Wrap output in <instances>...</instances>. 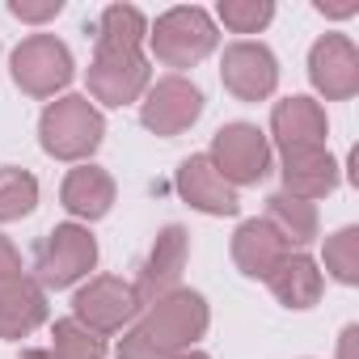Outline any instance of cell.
Instances as JSON below:
<instances>
[{
	"instance_id": "cell-6",
	"label": "cell",
	"mask_w": 359,
	"mask_h": 359,
	"mask_svg": "<svg viewBox=\"0 0 359 359\" xmlns=\"http://www.w3.org/2000/svg\"><path fill=\"white\" fill-rule=\"evenodd\" d=\"M208 161L233 191L237 187H254L271 169V144H266V135L254 123H229V127L216 131Z\"/></svg>"
},
{
	"instance_id": "cell-12",
	"label": "cell",
	"mask_w": 359,
	"mask_h": 359,
	"mask_svg": "<svg viewBox=\"0 0 359 359\" xmlns=\"http://www.w3.org/2000/svg\"><path fill=\"white\" fill-rule=\"evenodd\" d=\"M309 81L325 102H346L359 93V51L346 34H321L309 51Z\"/></svg>"
},
{
	"instance_id": "cell-4",
	"label": "cell",
	"mask_w": 359,
	"mask_h": 359,
	"mask_svg": "<svg viewBox=\"0 0 359 359\" xmlns=\"http://www.w3.org/2000/svg\"><path fill=\"white\" fill-rule=\"evenodd\" d=\"M97 266V241L85 224H55L34 245V283L39 287H72Z\"/></svg>"
},
{
	"instance_id": "cell-10",
	"label": "cell",
	"mask_w": 359,
	"mask_h": 359,
	"mask_svg": "<svg viewBox=\"0 0 359 359\" xmlns=\"http://www.w3.org/2000/svg\"><path fill=\"white\" fill-rule=\"evenodd\" d=\"M220 81H224V89H229L237 102H262V97H271L275 85H279V60H275L271 47L241 39V43L224 47Z\"/></svg>"
},
{
	"instance_id": "cell-14",
	"label": "cell",
	"mask_w": 359,
	"mask_h": 359,
	"mask_svg": "<svg viewBox=\"0 0 359 359\" xmlns=\"http://www.w3.org/2000/svg\"><path fill=\"white\" fill-rule=\"evenodd\" d=\"M283 195H296L304 203L325 199L338 191V161L330 156V148H292L283 152Z\"/></svg>"
},
{
	"instance_id": "cell-30",
	"label": "cell",
	"mask_w": 359,
	"mask_h": 359,
	"mask_svg": "<svg viewBox=\"0 0 359 359\" xmlns=\"http://www.w3.org/2000/svg\"><path fill=\"white\" fill-rule=\"evenodd\" d=\"M169 359H212V355H203V351H177V355H169Z\"/></svg>"
},
{
	"instance_id": "cell-11",
	"label": "cell",
	"mask_w": 359,
	"mask_h": 359,
	"mask_svg": "<svg viewBox=\"0 0 359 359\" xmlns=\"http://www.w3.org/2000/svg\"><path fill=\"white\" fill-rule=\"evenodd\" d=\"M187 258H191V233L182 224H165L148 250V258L140 262V275H135V296L144 304L169 296L177 283H182V271H187Z\"/></svg>"
},
{
	"instance_id": "cell-19",
	"label": "cell",
	"mask_w": 359,
	"mask_h": 359,
	"mask_svg": "<svg viewBox=\"0 0 359 359\" xmlns=\"http://www.w3.org/2000/svg\"><path fill=\"white\" fill-rule=\"evenodd\" d=\"M266 287H271V296H275L283 309H313V304L321 300L325 279H321V271H317V262H313L309 254H287V258L271 271Z\"/></svg>"
},
{
	"instance_id": "cell-17",
	"label": "cell",
	"mask_w": 359,
	"mask_h": 359,
	"mask_svg": "<svg viewBox=\"0 0 359 359\" xmlns=\"http://www.w3.org/2000/svg\"><path fill=\"white\" fill-rule=\"evenodd\" d=\"M292 250L275 237V229L266 220H245L237 233H233V262L245 279H271V271L287 258Z\"/></svg>"
},
{
	"instance_id": "cell-22",
	"label": "cell",
	"mask_w": 359,
	"mask_h": 359,
	"mask_svg": "<svg viewBox=\"0 0 359 359\" xmlns=\"http://www.w3.org/2000/svg\"><path fill=\"white\" fill-rule=\"evenodd\" d=\"M51 355L55 359H106V338L76 317H60L51 325Z\"/></svg>"
},
{
	"instance_id": "cell-8",
	"label": "cell",
	"mask_w": 359,
	"mask_h": 359,
	"mask_svg": "<svg viewBox=\"0 0 359 359\" xmlns=\"http://www.w3.org/2000/svg\"><path fill=\"white\" fill-rule=\"evenodd\" d=\"M144 309V300L135 296V283L118 279V275H93L76 296H72V317L85 321L89 330H97L102 338L123 330L127 321H135V313Z\"/></svg>"
},
{
	"instance_id": "cell-5",
	"label": "cell",
	"mask_w": 359,
	"mask_h": 359,
	"mask_svg": "<svg viewBox=\"0 0 359 359\" xmlns=\"http://www.w3.org/2000/svg\"><path fill=\"white\" fill-rule=\"evenodd\" d=\"M72 51L55 34H30L13 51V85L26 97H55L72 81Z\"/></svg>"
},
{
	"instance_id": "cell-27",
	"label": "cell",
	"mask_w": 359,
	"mask_h": 359,
	"mask_svg": "<svg viewBox=\"0 0 359 359\" xmlns=\"http://www.w3.org/2000/svg\"><path fill=\"white\" fill-rule=\"evenodd\" d=\"M13 275H22V254L9 237H0V279H13Z\"/></svg>"
},
{
	"instance_id": "cell-13",
	"label": "cell",
	"mask_w": 359,
	"mask_h": 359,
	"mask_svg": "<svg viewBox=\"0 0 359 359\" xmlns=\"http://www.w3.org/2000/svg\"><path fill=\"white\" fill-rule=\"evenodd\" d=\"M177 195H182L195 212H203V216H237L241 212L237 191L212 169L208 156H187L182 165H177Z\"/></svg>"
},
{
	"instance_id": "cell-23",
	"label": "cell",
	"mask_w": 359,
	"mask_h": 359,
	"mask_svg": "<svg viewBox=\"0 0 359 359\" xmlns=\"http://www.w3.org/2000/svg\"><path fill=\"white\" fill-rule=\"evenodd\" d=\"M34 208H39V177L18 165H0V224L22 220Z\"/></svg>"
},
{
	"instance_id": "cell-1",
	"label": "cell",
	"mask_w": 359,
	"mask_h": 359,
	"mask_svg": "<svg viewBox=\"0 0 359 359\" xmlns=\"http://www.w3.org/2000/svg\"><path fill=\"white\" fill-rule=\"evenodd\" d=\"M212 309L199 292L173 287L169 296L152 300L144 321L131 325L118 342V359H169L177 351H191L208 334Z\"/></svg>"
},
{
	"instance_id": "cell-25",
	"label": "cell",
	"mask_w": 359,
	"mask_h": 359,
	"mask_svg": "<svg viewBox=\"0 0 359 359\" xmlns=\"http://www.w3.org/2000/svg\"><path fill=\"white\" fill-rule=\"evenodd\" d=\"M271 18H275L271 0H220V22L233 34H258L271 26Z\"/></svg>"
},
{
	"instance_id": "cell-15",
	"label": "cell",
	"mask_w": 359,
	"mask_h": 359,
	"mask_svg": "<svg viewBox=\"0 0 359 359\" xmlns=\"http://www.w3.org/2000/svg\"><path fill=\"white\" fill-rule=\"evenodd\" d=\"M271 135L279 140L283 152H292V148H325L330 123H325V110L313 97H283L271 110Z\"/></svg>"
},
{
	"instance_id": "cell-24",
	"label": "cell",
	"mask_w": 359,
	"mask_h": 359,
	"mask_svg": "<svg viewBox=\"0 0 359 359\" xmlns=\"http://www.w3.org/2000/svg\"><path fill=\"white\" fill-rule=\"evenodd\" d=\"M325 271H330L342 287H355V283H359V229H355V224L338 229V233L325 241Z\"/></svg>"
},
{
	"instance_id": "cell-7",
	"label": "cell",
	"mask_w": 359,
	"mask_h": 359,
	"mask_svg": "<svg viewBox=\"0 0 359 359\" xmlns=\"http://www.w3.org/2000/svg\"><path fill=\"white\" fill-rule=\"evenodd\" d=\"M203 114V89L187 76H161L156 85H148L144 102H140V123L152 135H182L187 127H195Z\"/></svg>"
},
{
	"instance_id": "cell-21",
	"label": "cell",
	"mask_w": 359,
	"mask_h": 359,
	"mask_svg": "<svg viewBox=\"0 0 359 359\" xmlns=\"http://www.w3.org/2000/svg\"><path fill=\"white\" fill-rule=\"evenodd\" d=\"M144 39H148V22L131 5L102 9V18L93 26V51H118V55H127V51H140Z\"/></svg>"
},
{
	"instance_id": "cell-3",
	"label": "cell",
	"mask_w": 359,
	"mask_h": 359,
	"mask_svg": "<svg viewBox=\"0 0 359 359\" xmlns=\"http://www.w3.org/2000/svg\"><path fill=\"white\" fill-rule=\"evenodd\" d=\"M148 43H152V55L165 64V68H195L203 64L220 34H216V22L203 13V9H169L156 18V26L148 30Z\"/></svg>"
},
{
	"instance_id": "cell-28",
	"label": "cell",
	"mask_w": 359,
	"mask_h": 359,
	"mask_svg": "<svg viewBox=\"0 0 359 359\" xmlns=\"http://www.w3.org/2000/svg\"><path fill=\"white\" fill-rule=\"evenodd\" d=\"M338 359H359V325H346L338 334Z\"/></svg>"
},
{
	"instance_id": "cell-18",
	"label": "cell",
	"mask_w": 359,
	"mask_h": 359,
	"mask_svg": "<svg viewBox=\"0 0 359 359\" xmlns=\"http://www.w3.org/2000/svg\"><path fill=\"white\" fill-rule=\"evenodd\" d=\"M60 203L76 220H102L114 208V177L97 165H76L60 187Z\"/></svg>"
},
{
	"instance_id": "cell-26",
	"label": "cell",
	"mask_w": 359,
	"mask_h": 359,
	"mask_svg": "<svg viewBox=\"0 0 359 359\" xmlns=\"http://www.w3.org/2000/svg\"><path fill=\"white\" fill-rule=\"evenodd\" d=\"M9 13L18 22H51L64 13V0H9Z\"/></svg>"
},
{
	"instance_id": "cell-9",
	"label": "cell",
	"mask_w": 359,
	"mask_h": 359,
	"mask_svg": "<svg viewBox=\"0 0 359 359\" xmlns=\"http://www.w3.org/2000/svg\"><path fill=\"white\" fill-rule=\"evenodd\" d=\"M152 85V68H148V55L144 51H93V64H89V93L93 102L102 106H127L135 97H144Z\"/></svg>"
},
{
	"instance_id": "cell-16",
	"label": "cell",
	"mask_w": 359,
	"mask_h": 359,
	"mask_svg": "<svg viewBox=\"0 0 359 359\" xmlns=\"http://www.w3.org/2000/svg\"><path fill=\"white\" fill-rule=\"evenodd\" d=\"M47 321V292L30 275L0 279V338H26Z\"/></svg>"
},
{
	"instance_id": "cell-29",
	"label": "cell",
	"mask_w": 359,
	"mask_h": 359,
	"mask_svg": "<svg viewBox=\"0 0 359 359\" xmlns=\"http://www.w3.org/2000/svg\"><path fill=\"white\" fill-rule=\"evenodd\" d=\"M18 359H55V355H51L47 346H26V351H22Z\"/></svg>"
},
{
	"instance_id": "cell-20",
	"label": "cell",
	"mask_w": 359,
	"mask_h": 359,
	"mask_svg": "<svg viewBox=\"0 0 359 359\" xmlns=\"http://www.w3.org/2000/svg\"><path fill=\"white\" fill-rule=\"evenodd\" d=\"M262 220L275 229V237H279L287 250H304V245L317 241V208L304 203V199H296V195L275 191V195L266 199V216H262Z\"/></svg>"
},
{
	"instance_id": "cell-2",
	"label": "cell",
	"mask_w": 359,
	"mask_h": 359,
	"mask_svg": "<svg viewBox=\"0 0 359 359\" xmlns=\"http://www.w3.org/2000/svg\"><path fill=\"white\" fill-rule=\"evenodd\" d=\"M102 135H106V118L81 93L51 102L43 110V118H39V144L55 161H85V156H93L102 148Z\"/></svg>"
}]
</instances>
